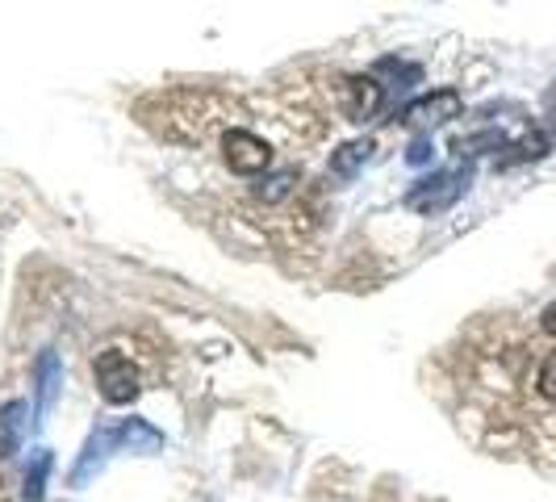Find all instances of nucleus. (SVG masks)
<instances>
[{
	"label": "nucleus",
	"mask_w": 556,
	"mask_h": 502,
	"mask_svg": "<svg viewBox=\"0 0 556 502\" xmlns=\"http://www.w3.org/2000/svg\"><path fill=\"white\" fill-rule=\"evenodd\" d=\"M498 147H506V135H502V130H485V135H469V139L456 142L460 155H481V151H498Z\"/></svg>",
	"instance_id": "4468645a"
},
{
	"label": "nucleus",
	"mask_w": 556,
	"mask_h": 502,
	"mask_svg": "<svg viewBox=\"0 0 556 502\" xmlns=\"http://www.w3.org/2000/svg\"><path fill=\"white\" fill-rule=\"evenodd\" d=\"M59 393H63V361H59V352L47 348L34 364V423L51 418Z\"/></svg>",
	"instance_id": "423d86ee"
},
{
	"label": "nucleus",
	"mask_w": 556,
	"mask_h": 502,
	"mask_svg": "<svg viewBox=\"0 0 556 502\" xmlns=\"http://www.w3.org/2000/svg\"><path fill=\"white\" fill-rule=\"evenodd\" d=\"M535 390L544 402H556V348L540 361V373H535Z\"/></svg>",
	"instance_id": "2eb2a0df"
},
{
	"label": "nucleus",
	"mask_w": 556,
	"mask_h": 502,
	"mask_svg": "<svg viewBox=\"0 0 556 502\" xmlns=\"http://www.w3.org/2000/svg\"><path fill=\"white\" fill-rule=\"evenodd\" d=\"M460 110H465V97H460L456 88H435V92L410 101V105L402 110V122L415 126V130H435V126H444L452 117H460Z\"/></svg>",
	"instance_id": "39448f33"
},
{
	"label": "nucleus",
	"mask_w": 556,
	"mask_h": 502,
	"mask_svg": "<svg viewBox=\"0 0 556 502\" xmlns=\"http://www.w3.org/2000/svg\"><path fill=\"white\" fill-rule=\"evenodd\" d=\"M223 160L235 176H260L273 167V147L251 135V130H226L223 135Z\"/></svg>",
	"instance_id": "7ed1b4c3"
},
{
	"label": "nucleus",
	"mask_w": 556,
	"mask_h": 502,
	"mask_svg": "<svg viewBox=\"0 0 556 502\" xmlns=\"http://www.w3.org/2000/svg\"><path fill=\"white\" fill-rule=\"evenodd\" d=\"M117 444H113V427H97L88 440H84L80 456H76V465H72V486H88L92 477L105 469V461H110Z\"/></svg>",
	"instance_id": "0eeeda50"
},
{
	"label": "nucleus",
	"mask_w": 556,
	"mask_h": 502,
	"mask_svg": "<svg viewBox=\"0 0 556 502\" xmlns=\"http://www.w3.org/2000/svg\"><path fill=\"white\" fill-rule=\"evenodd\" d=\"M113 444H117V452L155 456V452H164V431H155L147 418H122V423L113 427Z\"/></svg>",
	"instance_id": "6e6552de"
},
{
	"label": "nucleus",
	"mask_w": 556,
	"mask_h": 502,
	"mask_svg": "<svg viewBox=\"0 0 556 502\" xmlns=\"http://www.w3.org/2000/svg\"><path fill=\"white\" fill-rule=\"evenodd\" d=\"M386 84L377 80V76H348V80L339 84V110L348 122H368V117H377V113L386 110Z\"/></svg>",
	"instance_id": "20e7f679"
},
{
	"label": "nucleus",
	"mask_w": 556,
	"mask_h": 502,
	"mask_svg": "<svg viewBox=\"0 0 556 502\" xmlns=\"http://www.w3.org/2000/svg\"><path fill=\"white\" fill-rule=\"evenodd\" d=\"M372 76H393V88L397 92H406V88H415L418 80H422V67L418 63H406V59H381L377 67H372Z\"/></svg>",
	"instance_id": "ddd939ff"
},
{
	"label": "nucleus",
	"mask_w": 556,
	"mask_h": 502,
	"mask_svg": "<svg viewBox=\"0 0 556 502\" xmlns=\"http://www.w3.org/2000/svg\"><path fill=\"white\" fill-rule=\"evenodd\" d=\"M368 160H372V142H368V139L343 142L339 151H331V176H339V180H352V176H356Z\"/></svg>",
	"instance_id": "9d476101"
},
{
	"label": "nucleus",
	"mask_w": 556,
	"mask_h": 502,
	"mask_svg": "<svg viewBox=\"0 0 556 502\" xmlns=\"http://www.w3.org/2000/svg\"><path fill=\"white\" fill-rule=\"evenodd\" d=\"M293 180H298V172H293V167H285V172L268 176V180L260 185V197H264V201H280V197L293 189Z\"/></svg>",
	"instance_id": "dca6fc26"
},
{
	"label": "nucleus",
	"mask_w": 556,
	"mask_h": 502,
	"mask_svg": "<svg viewBox=\"0 0 556 502\" xmlns=\"http://www.w3.org/2000/svg\"><path fill=\"white\" fill-rule=\"evenodd\" d=\"M431 151H435L431 139H427V135H418V139L410 142V151H406V160H410V164H427V160H431Z\"/></svg>",
	"instance_id": "f3484780"
},
{
	"label": "nucleus",
	"mask_w": 556,
	"mask_h": 502,
	"mask_svg": "<svg viewBox=\"0 0 556 502\" xmlns=\"http://www.w3.org/2000/svg\"><path fill=\"white\" fill-rule=\"evenodd\" d=\"M502 151H510V155H502L498 167L528 164V160H544V155H548V139H544V135H523L519 142H506Z\"/></svg>",
	"instance_id": "f8f14e48"
},
{
	"label": "nucleus",
	"mask_w": 556,
	"mask_h": 502,
	"mask_svg": "<svg viewBox=\"0 0 556 502\" xmlns=\"http://www.w3.org/2000/svg\"><path fill=\"white\" fill-rule=\"evenodd\" d=\"M51 469H55L51 448H38V452H34V461H29V469H26V490H22V499L26 502L47 499V477H51Z\"/></svg>",
	"instance_id": "9b49d317"
},
{
	"label": "nucleus",
	"mask_w": 556,
	"mask_h": 502,
	"mask_svg": "<svg viewBox=\"0 0 556 502\" xmlns=\"http://www.w3.org/2000/svg\"><path fill=\"white\" fill-rule=\"evenodd\" d=\"M92 373H97V390L101 398L110 402V406H130L135 398H139V364L130 361L126 352H117V348H105L97 364H92Z\"/></svg>",
	"instance_id": "f03ea898"
},
{
	"label": "nucleus",
	"mask_w": 556,
	"mask_h": 502,
	"mask_svg": "<svg viewBox=\"0 0 556 502\" xmlns=\"http://www.w3.org/2000/svg\"><path fill=\"white\" fill-rule=\"evenodd\" d=\"M540 331L556 335V302H553V306H544V314H540Z\"/></svg>",
	"instance_id": "a211bd4d"
},
{
	"label": "nucleus",
	"mask_w": 556,
	"mask_h": 502,
	"mask_svg": "<svg viewBox=\"0 0 556 502\" xmlns=\"http://www.w3.org/2000/svg\"><path fill=\"white\" fill-rule=\"evenodd\" d=\"M26 427H29L26 402H4V406H0V456H17V452H22Z\"/></svg>",
	"instance_id": "1a4fd4ad"
},
{
	"label": "nucleus",
	"mask_w": 556,
	"mask_h": 502,
	"mask_svg": "<svg viewBox=\"0 0 556 502\" xmlns=\"http://www.w3.org/2000/svg\"><path fill=\"white\" fill-rule=\"evenodd\" d=\"M469 185H473V167H440V172H431V176H422L415 180L406 197H402V205L410 210V214H444L452 210L460 197L469 193Z\"/></svg>",
	"instance_id": "f257e3e1"
}]
</instances>
